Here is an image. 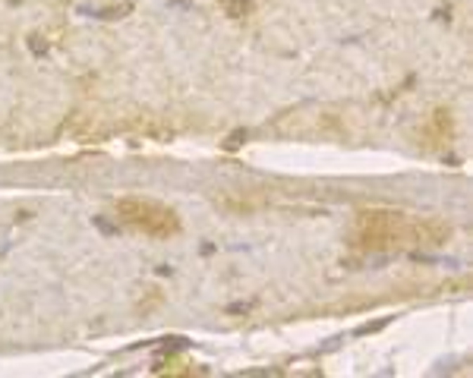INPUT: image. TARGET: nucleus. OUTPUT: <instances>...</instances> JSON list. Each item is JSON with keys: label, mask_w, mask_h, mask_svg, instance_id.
<instances>
[{"label": "nucleus", "mask_w": 473, "mask_h": 378, "mask_svg": "<svg viewBox=\"0 0 473 378\" xmlns=\"http://www.w3.org/2000/svg\"><path fill=\"white\" fill-rule=\"evenodd\" d=\"M354 243L366 252L398 249L404 243H417V224L407 221L401 211H360L354 224Z\"/></svg>", "instance_id": "nucleus-1"}, {"label": "nucleus", "mask_w": 473, "mask_h": 378, "mask_svg": "<svg viewBox=\"0 0 473 378\" xmlns=\"http://www.w3.org/2000/svg\"><path fill=\"white\" fill-rule=\"evenodd\" d=\"M117 218L133 230L145 233L152 240H171L180 233V218L174 208L161 205L152 199H120L117 202Z\"/></svg>", "instance_id": "nucleus-2"}]
</instances>
